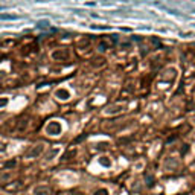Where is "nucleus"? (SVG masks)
<instances>
[{
    "label": "nucleus",
    "instance_id": "nucleus-2",
    "mask_svg": "<svg viewBox=\"0 0 195 195\" xmlns=\"http://www.w3.org/2000/svg\"><path fill=\"white\" fill-rule=\"evenodd\" d=\"M35 195H50V190L47 187H37L35 189Z\"/></svg>",
    "mask_w": 195,
    "mask_h": 195
},
{
    "label": "nucleus",
    "instance_id": "nucleus-1",
    "mask_svg": "<svg viewBox=\"0 0 195 195\" xmlns=\"http://www.w3.org/2000/svg\"><path fill=\"white\" fill-rule=\"evenodd\" d=\"M41 151H43V145H37V148H34L32 151L28 152V157H37Z\"/></svg>",
    "mask_w": 195,
    "mask_h": 195
},
{
    "label": "nucleus",
    "instance_id": "nucleus-4",
    "mask_svg": "<svg viewBox=\"0 0 195 195\" xmlns=\"http://www.w3.org/2000/svg\"><path fill=\"white\" fill-rule=\"evenodd\" d=\"M0 18H15V15H6V14H3V15H0Z\"/></svg>",
    "mask_w": 195,
    "mask_h": 195
},
{
    "label": "nucleus",
    "instance_id": "nucleus-5",
    "mask_svg": "<svg viewBox=\"0 0 195 195\" xmlns=\"http://www.w3.org/2000/svg\"><path fill=\"white\" fill-rule=\"evenodd\" d=\"M6 104V99H0V105H5Z\"/></svg>",
    "mask_w": 195,
    "mask_h": 195
},
{
    "label": "nucleus",
    "instance_id": "nucleus-3",
    "mask_svg": "<svg viewBox=\"0 0 195 195\" xmlns=\"http://www.w3.org/2000/svg\"><path fill=\"white\" fill-rule=\"evenodd\" d=\"M95 195H107V190H104V189H101V190H98Z\"/></svg>",
    "mask_w": 195,
    "mask_h": 195
}]
</instances>
